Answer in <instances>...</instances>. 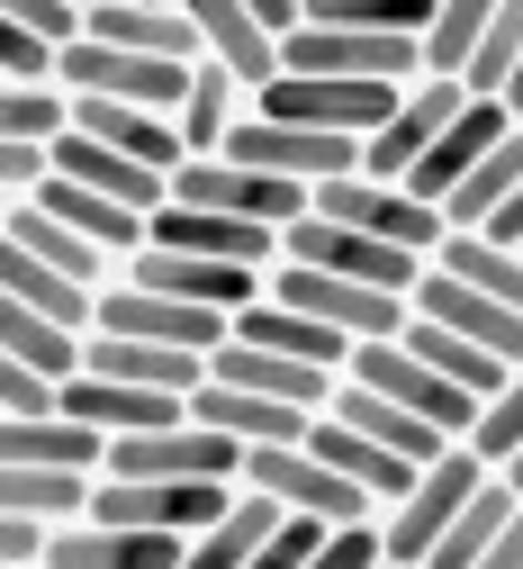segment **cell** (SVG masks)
<instances>
[{
	"label": "cell",
	"instance_id": "obj_1",
	"mask_svg": "<svg viewBox=\"0 0 523 569\" xmlns=\"http://www.w3.org/2000/svg\"><path fill=\"white\" fill-rule=\"evenodd\" d=\"M415 82H343V73H280V82H262L253 91V109L262 118H289V127H325V136H380L389 118H398V100H406Z\"/></svg>",
	"mask_w": 523,
	"mask_h": 569
},
{
	"label": "cell",
	"instance_id": "obj_2",
	"mask_svg": "<svg viewBox=\"0 0 523 569\" xmlns=\"http://www.w3.org/2000/svg\"><path fill=\"white\" fill-rule=\"evenodd\" d=\"M487 479H496V470H487L470 443H452V452H442V461H433V470H424V479L398 497V507L380 516V533H389V560H398V569H424V560H433V542L461 525V507H470V497H479Z\"/></svg>",
	"mask_w": 523,
	"mask_h": 569
},
{
	"label": "cell",
	"instance_id": "obj_3",
	"mask_svg": "<svg viewBox=\"0 0 523 569\" xmlns=\"http://www.w3.org/2000/svg\"><path fill=\"white\" fill-rule=\"evenodd\" d=\"M316 218H343V227L380 236V244H398V253H424V262L452 244V218H442L424 190H406V181H370V172L325 181V190H316Z\"/></svg>",
	"mask_w": 523,
	"mask_h": 569
},
{
	"label": "cell",
	"instance_id": "obj_4",
	"mask_svg": "<svg viewBox=\"0 0 523 569\" xmlns=\"http://www.w3.org/2000/svg\"><path fill=\"white\" fill-rule=\"evenodd\" d=\"M199 63H163V54H135V46H109V37H82L63 46V91L72 100H127V109H172L190 100Z\"/></svg>",
	"mask_w": 523,
	"mask_h": 569
},
{
	"label": "cell",
	"instance_id": "obj_5",
	"mask_svg": "<svg viewBox=\"0 0 523 569\" xmlns=\"http://www.w3.org/2000/svg\"><path fill=\"white\" fill-rule=\"evenodd\" d=\"M244 488H262L271 507L316 516V525H380V497L352 488V479H343L334 461H316L308 443H262V452L244 461Z\"/></svg>",
	"mask_w": 523,
	"mask_h": 569
},
{
	"label": "cell",
	"instance_id": "obj_6",
	"mask_svg": "<svg viewBox=\"0 0 523 569\" xmlns=\"http://www.w3.org/2000/svg\"><path fill=\"white\" fill-rule=\"evenodd\" d=\"M271 299L298 308V317H316V326H334V335H352V343H389V335H406V317H415L398 290H361V280L316 271V262H280V271H271Z\"/></svg>",
	"mask_w": 523,
	"mask_h": 569
},
{
	"label": "cell",
	"instance_id": "obj_7",
	"mask_svg": "<svg viewBox=\"0 0 523 569\" xmlns=\"http://www.w3.org/2000/svg\"><path fill=\"white\" fill-rule=\"evenodd\" d=\"M172 199H190V208H217V218H253V227H298L316 208V190L308 181H280V172H253V163H227V154H190L181 172H172Z\"/></svg>",
	"mask_w": 523,
	"mask_h": 569
},
{
	"label": "cell",
	"instance_id": "obj_8",
	"mask_svg": "<svg viewBox=\"0 0 523 569\" xmlns=\"http://www.w3.org/2000/svg\"><path fill=\"white\" fill-rule=\"evenodd\" d=\"M343 380H361V389H380V398H398V407L433 416L442 435H461V443H470V425H479V398H470L461 380H442V371L424 362V352H415L406 335H389V343H352Z\"/></svg>",
	"mask_w": 523,
	"mask_h": 569
},
{
	"label": "cell",
	"instance_id": "obj_9",
	"mask_svg": "<svg viewBox=\"0 0 523 569\" xmlns=\"http://www.w3.org/2000/svg\"><path fill=\"white\" fill-rule=\"evenodd\" d=\"M280 73H343V82H433L424 37H380V28H298Z\"/></svg>",
	"mask_w": 523,
	"mask_h": 569
},
{
	"label": "cell",
	"instance_id": "obj_10",
	"mask_svg": "<svg viewBox=\"0 0 523 569\" xmlns=\"http://www.w3.org/2000/svg\"><path fill=\"white\" fill-rule=\"evenodd\" d=\"M280 262H316V271H343V280H361V290H398V299H415V280L433 271L424 253H398V244H380V236H361V227H343V218H298L289 227V253Z\"/></svg>",
	"mask_w": 523,
	"mask_h": 569
},
{
	"label": "cell",
	"instance_id": "obj_11",
	"mask_svg": "<svg viewBox=\"0 0 523 569\" xmlns=\"http://www.w3.org/2000/svg\"><path fill=\"white\" fill-rule=\"evenodd\" d=\"M244 443L235 435H217V425L181 416L163 425V435H109V470L118 479H244Z\"/></svg>",
	"mask_w": 523,
	"mask_h": 569
},
{
	"label": "cell",
	"instance_id": "obj_12",
	"mask_svg": "<svg viewBox=\"0 0 523 569\" xmlns=\"http://www.w3.org/2000/svg\"><path fill=\"white\" fill-rule=\"evenodd\" d=\"M461 109H470V82H452V73L415 82V91L398 100V118L361 146V172H370V181H415V163L442 146V127H452Z\"/></svg>",
	"mask_w": 523,
	"mask_h": 569
},
{
	"label": "cell",
	"instance_id": "obj_13",
	"mask_svg": "<svg viewBox=\"0 0 523 569\" xmlns=\"http://www.w3.org/2000/svg\"><path fill=\"white\" fill-rule=\"evenodd\" d=\"M100 326L109 335H144V343H181V352H217L235 335L227 308H199V299H172V290H135V280L100 290Z\"/></svg>",
	"mask_w": 523,
	"mask_h": 569
},
{
	"label": "cell",
	"instance_id": "obj_14",
	"mask_svg": "<svg viewBox=\"0 0 523 569\" xmlns=\"http://www.w3.org/2000/svg\"><path fill=\"white\" fill-rule=\"evenodd\" d=\"M127 280H135V290L199 299V308H227V317H244L253 299H271V271H253V262H208V253H172V244H144V253L127 262Z\"/></svg>",
	"mask_w": 523,
	"mask_h": 569
},
{
	"label": "cell",
	"instance_id": "obj_15",
	"mask_svg": "<svg viewBox=\"0 0 523 569\" xmlns=\"http://www.w3.org/2000/svg\"><path fill=\"white\" fill-rule=\"evenodd\" d=\"M144 244L208 253V262H253V271H280V253H289V236H280V227L217 218V208H190V199H163V208H154V236H144Z\"/></svg>",
	"mask_w": 523,
	"mask_h": 569
},
{
	"label": "cell",
	"instance_id": "obj_16",
	"mask_svg": "<svg viewBox=\"0 0 523 569\" xmlns=\"http://www.w3.org/2000/svg\"><path fill=\"white\" fill-rule=\"evenodd\" d=\"M415 317H433V326H452V335H470V343H487V352H505V362L523 371V308H505V299H487V290H470L461 271H424L415 280V299H406Z\"/></svg>",
	"mask_w": 523,
	"mask_h": 569
},
{
	"label": "cell",
	"instance_id": "obj_17",
	"mask_svg": "<svg viewBox=\"0 0 523 569\" xmlns=\"http://www.w3.org/2000/svg\"><path fill=\"white\" fill-rule=\"evenodd\" d=\"M208 380H227V389H253V398H289V407H334V389H343V371H316V362H289V352H271V343H244V335H227L208 352Z\"/></svg>",
	"mask_w": 523,
	"mask_h": 569
},
{
	"label": "cell",
	"instance_id": "obj_18",
	"mask_svg": "<svg viewBox=\"0 0 523 569\" xmlns=\"http://www.w3.org/2000/svg\"><path fill=\"white\" fill-rule=\"evenodd\" d=\"M10 253H37L46 271L82 280V290H118V280H127V262H118V253H100L82 227H63L46 199H10Z\"/></svg>",
	"mask_w": 523,
	"mask_h": 569
},
{
	"label": "cell",
	"instance_id": "obj_19",
	"mask_svg": "<svg viewBox=\"0 0 523 569\" xmlns=\"http://www.w3.org/2000/svg\"><path fill=\"white\" fill-rule=\"evenodd\" d=\"M505 136H514V109H505V100H479V91H470V109H461L452 127H442V146H433V154L415 163V181H406V190H424V199L442 208V199H452V190H461V181H470V172H479V163H487V154L505 146Z\"/></svg>",
	"mask_w": 523,
	"mask_h": 569
},
{
	"label": "cell",
	"instance_id": "obj_20",
	"mask_svg": "<svg viewBox=\"0 0 523 569\" xmlns=\"http://www.w3.org/2000/svg\"><path fill=\"white\" fill-rule=\"evenodd\" d=\"M181 10L199 19V46H208V63H227V73L244 82V91H262V82H280V54H289V37H271L244 0H181Z\"/></svg>",
	"mask_w": 523,
	"mask_h": 569
},
{
	"label": "cell",
	"instance_id": "obj_21",
	"mask_svg": "<svg viewBox=\"0 0 523 569\" xmlns=\"http://www.w3.org/2000/svg\"><path fill=\"white\" fill-rule=\"evenodd\" d=\"M82 371L100 380H135V389H163V398H199L208 389V352H181V343H144V335H91Z\"/></svg>",
	"mask_w": 523,
	"mask_h": 569
},
{
	"label": "cell",
	"instance_id": "obj_22",
	"mask_svg": "<svg viewBox=\"0 0 523 569\" xmlns=\"http://www.w3.org/2000/svg\"><path fill=\"white\" fill-rule=\"evenodd\" d=\"M72 127L82 136H100V146H118V154H135V163H154L163 181L190 163V136H181V118L172 109H127V100H72Z\"/></svg>",
	"mask_w": 523,
	"mask_h": 569
},
{
	"label": "cell",
	"instance_id": "obj_23",
	"mask_svg": "<svg viewBox=\"0 0 523 569\" xmlns=\"http://www.w3.org/2000/svg\"><path fill=\"white\" fill-rule=\"evenodd\" d=\"M190 416H199V425H217V435H235L244 452H262V443H308V435H316V407L253 398V389H227V380H208V389L190 398Z\"/></svg>",
	"mask_w": 523,
	"mask_h": 569
},
{
	"label": "cell",
	"instance_id": "obj_24",
	"mask_svg": "<svg viewBox=\"0 0 523 569\" xmlns=\"http://www.w3.org/2000/svg\"><path fill=\"white\" fill-rule=\"evenodd\" d=\"M308 452H316V461H334V470H343L352 488H370V497H380V516H389L398 497H406V488L424 479V470H415L406 452H389L380 435H361V425H343V416H316V435H308Z\"/></svg>",
	"mask_w": 523,
	"mask_h": 569
},
{
	"label": "cell",
	"instance_id": "obj_25",
	"mask_svg": "<svg viewBox=\"0 0 523 569\" xmlns=\"http://www.w3.org/2000/svg\"><path fill=\"white\" fill-rule=\"evenodd\" d=\"M325 416H343V425H361V435H380V443H389V452H406L415 470H433L442 452L461 443V435H442L433 416H415V407H398V398H380V389H361V380H343Z\"/></svg>",
	"mask_w": 523,
	"mask_h": 569
},
{
	"label": "cell",
	"instance_id": "obj_26",
	"mask_svg": "<svg viewBox=\"0 0 523 569\" xmlns=\"http://www.w3.org/2000/svg\"><path fill=\"white\" fill-rule=\"evenodd\" d=\"M54 172H63V181H91V190H109V199H127V208H144V218L172 199V181H163L154 163H135V154L100 146V136H82V127L54 146Z\"/></svg>",
	"mask_w": 523,
	"mask_h": 569
},
{
	"label": "cell",
	"instance_id": "obj_27",
	"mask_svg": "<svg viewBox=\"0 0 523 569\" xmlns=\"http://www.w3.org/2000/svg\"><path fill=\"white\" fill-rule=\"evenodd\" d=\"M37 199L54 208L63 227H82L100 253H118V262H135V253H144V236H154V218H144V208H127V199H109V190H91V181H63V172H54Z\"/></svg>",
	"mask_w": 523,
	"mask_h": 569
},
{
	"label": "cell",
	"instance_id": "obj_28",
	"mask_svg": "<svg viewBox=\"0 0 523 569\" xmlns=\"http://www.w3.org/2000/svg\"><path fill=\"white\" fill-rule=\"evenodd\" d=\"M91 37L135 46V54H163V63H208L199 19H190V10H154V0H100V10H91Z\"/></svg>",
	"mask_w": 523,
	"mask_h": 569
},
{
	"label": "cell",
	"instance_id": "obj_29",
	"mask_svg": "<svg viewBox=\"0 0 523 569\" xmlns=\"http://www.w3.org/2000/svg\"><path fill=\"white\" fill-rule=\"evenodd\" d=\"M0 461H19V470H109V435L82 425V416L0 425Z\"/></svg>",
	"mask_w": 523,
	"mask_h": 569
},
{
	"label": "cell",
	"instance_id": "obj_30",
	"mask_svg": "<svg viewBox=\"0 0 523 569\" xmlns=\"http://www.w3.org/2000/svg\"><path fill=\"white\" fill-rule=\"evenodd\" d=\"M0 352L28 362V371H46V380H82L91 335H82V326H54V317H37V308H19V299H0Z\"/></svg>",
	"mask_w": 523,
	"mask_h": 569
},
{
	"label": "cell",
	"instance_id": "obj_31",
	"mask_svg": "<svg viewBox=\"0 0 523 569\" xmlns=\"http://www.w3.org/2000/svg\"><path fill=\"white\" fill-rule=\"evenodd\" d=\"M235 335L289 352V362H316V371H343V362H352V335H334V326H316V317H298V308H280V299H253V308L235 317Z\"/></svg>",
	"mask_w": 523,
	"mask_h": 569
},
{
	"label": "cell",
	"instance_id": "obj_32",
	"mask_svg": "<svg viewBox=\"0 0 523 569\" xmlns=\"http://www.w3.org/2000/svg\"><path fill=\"white\" fill-rule=\"evenodd\" d=\"M0 299H19V308H37V317H54V326L100 335V290H82V280L46 271L37 253H0Z\"/></svg>",
	"mask_w": 523,
	"mask_h": 569
},
{
	"label": "cell",
	"instance_id": "obj_33",
	"mask_svg": "<svg viewBox=\"0 0 523 569\" xmlns=\"http://www.w3.org/2000/svg\"><path fill=\"white\" fill-rule=\"evenodd\" d=\"M280 516H289V507H271L262 488H244L208 533H190V560H181V569H253V551L280 533Z\"/></svg>",
	"mask_w": 523,
	"mask_h": 569
},
{
	"label": "cell",
	"instance_id": "obj_34",
	"mask_svg": "<svg viewBox=\"0 0 523 569\" xmlns=\"http://www.w3.org/2000/svg\"><path fill=\"white\" fill-rule=\"evenodd\" d=\"M91 488H100V470H19V461H0V507L10 516H46L54 533L91 516Z\"/></svg>",
	"mask_w": 523,
	"mask_h": 569
},
{
	"label": "cell",
	"instance_id": "obj_35",
	"mask_svg": "<svg viewBox=\"0 0 523 569\" xmlns=\"http://www.w3.org/2000/svg\"><path fill=\"white\" fill-rule=\"evenodd\" d=\"M406 343L424 352V362L442 371V380H461L479 407L514 380V362H505V352H487V343H470V335H452V326H433V317H406Z\"/></svg>",
	"mask_w": 523,
	"mask_h": 569
},
{
	"label": "cell",
	"instance_id": "obj_36",
	"mask_svg": "<svg viewBox=\"0 0 523 569\" xmlns=\"http://www.w3.org/2000/svg\"><path fill=\"white\" fill-rule=\"evenodd\" d=\"M514 516H523V488H514V479L496 470V479H487V488L470 497V507H461V525L433 542V560H424V569H479V560H487V542H496V533H505Z\"/></svg>",
	"mask_w": 523,
	"mask_h": 569
},
{
	"label": "cell",
	"instance_id": "obj_37",
	"mask_svg": "<svg viewBox=\"0 0 523 569\" xmlns=\"http://www.w3.org/2000/svg\"><path fill=\"white\" fill-rule=\"evenodd\" d=\"M514 190H523V127L505 136V146H496V154H487L452 199H442V218H452V236H479V227H496V218H505V199H514Z\"/></svg>",
	"mask_w": 523,
	"mask_h": 569
},
{
	"label": "cell",
	"instance_id": "obj_38",
	"mask_svg": "<svg viewBox=\"0 0 523 569\" xmlns=\"http://www.w3.org/2000/svg\"><path fill=\"white\" fill-rule=\"evenodd\" d=\"M253 109V91L227 73V63H199V82H190V100H181V136H190V154H217L235 136V118Z\"/></svg>",
	"mask_w": 523,
	"mask_h": 569
},
{
	"label": "cell",
	"instance_id": "obj_39",
	"mask_svg": "<svg viewBox=\"0 0 523 569\" xmlns=\"http://www.w3.org/2000/svg\"><path fill=\"white\" fill-rule=\"evenodd\" d=\"M72 91L63 82H0V146H63Z\"/></svg>",
	"mask_w": 523,
	"mask_h": 569
},
{
	"label": "cell",
	"instance_id": "obj_40",
	"mask_svg": "<svg viewBox=\"0 0 523 569\" xmlns=\"http://www.w3.org/2000/svg\"><path fill=\"white\" fill-rule=\"evenodd\" d=\"M433 262H442V271H461L470 290H487V299L523 308V244H496V236H452Z\"/></svg>",
	"mask_w": 523,
	"mask_h": 569
},
{
	"label": "cell",
	"instance_id": "obj_41",
	"mask_svg": "<svg viewBox=\"0 0 523 569\" xmlns=\"http://www.w3.org/2000/svg\"><path fill=\"white\" fill-rule=\"evenodd\" d=\"M496 10H505V0H442V10H433V37H424V63L461 82L470 54H479V37L496 28Z\"/></svg>",
	"mask_w": 523,
	"mask_h": 569
},
{
	"label": "cell",
	"instance_id": "obj_42",
	"mask_svg": "<svg viewBox=\"0 0 523 569\" xmlns=\"http://www.w3.org/2000/svg\"><path fill=\"white\" fill-rule=\"evenodd\" d=\"M442 0H308L316 28H380V37H433Z\"/></svg>",
	"mask_w": 523,
	"mask_h": 569
},
{
	"label": "cell",
	"instance_id": "obj_43",
	"mask_svg": "<svg viewBox=\"0 0 523 569\" xmlns=\"http://www.w3.org/2000/svg\"><path fill=\"white\" fill-rule=\"evenodd\" d=\"M514 63H523V0H505V10H496V28L479 37V54H470V91L479 100H505V82H514Z\"/></svg>",
	"mask_w": 523,
	"mask_h": 569
},
{
	"label": "cell",
	"instance_id": "obj_44",
	"mask_svg": "<svg viewBox=\"0 0 523 569\" xmlns=\"http://www.w3.org/2000/svg\"><path fill=\"white\" fill-rule=\"evenodd\" d=\"M470 452H479L487 470H505V461L523 452V371H514V380H505V389L479 407V425H470Z\"/></svg>",
	"mask_w": 523,
	"mask_h": 569
},
{
	"label": "cell",
	"instance_id": "obj_45",
	"mask_svg": "<svg viewBox=\"0 0 523 569\" xmlns=\"http://www.w3.org/2000/svg\"><path fill=\"white\" fill-rule=\"evenodd\" d=\"M37 416H63V380H46V371L0 352V425H37Z\"/></svg>",
	"mask_w": 523,
	"mask_h": 569
},
{
	"label": "cell",
	"instance_id": "obj_46",
	"mask_svg": "<svg viewBox=\"0 0 523 569\" xmlns=\"http://www.w3.org/2000/svg\"><path fill=\"white\" fill-rule=\"evenodd\" d=\"M0 19L28 28V37H46V46H82V37H91V10H82V0H0Z\"/></svg>",
	"mask_w": 523,
	"mask_h": 569
},
{
	"label": "cell",
	"instance_id": "obj_47",
	"mask_svg": "<svg viewBox=\"0 0 523 569\" xmlns=\"http://www.w3.org/2000/svg\"><path fill=\"white\" fill-rule=\"evenodd\" d=\"M325 533H334V525H316V516H280V533L253 551V569H308V560L325 551Z\"/></svg>",
	"mask_w": 523,
	"mask_h": 569
},
{
	"label": "cell",
	"instance_id": "obj_48",
	"mask_svg": "<svg viewBox=\"0 0 523 569\" xmlns=\"http://www.w3.org/2000/svg\"><path fill=\"white\" fill-rule=\"evenodd\" d=\"M46 560H54V525L0 507V569H46Z\"/></svg>",
	"mask_w": 523,
	"mask_h": 569
},
{
	"label": "cell",
	"instance_id": "obj_49",
	"mask_svg": "<svg viewBox=\"0 0 523 569\" xmlns=\"http://www.w3.org/2000/svg\"><path fill=\"white\" fill-rule=\"evenodd\" d=\"M380 560H389V533H380V525H334L308 569H380Z\"/></svg>",
	"mask_w": 523,
	"mask_h": 569
},
{
	"label": "cell",
	"instance_id": "obj_50",
	"mask_svg": "<svg viewBox=\"0 0 523 569\" xmlns=\"http://www.w3.org/2000/svg\"><path fill=\"white\" fill-rule=\"evenodd\" d=\"M0 82H63V46L10 28V46H0Z\"/></svg>",
	"mask_w": 523,
	"mask_h": 569
},
{
	"label": "cell",
	"instance_id": "obj_51",
	"mask_svg": "<svg viewBox=\"0 0 523 569\" xmlns=\"http://www.w3.org/2000/svg\"><path fill=\"white\" fill-rule=\"evenodd\" d=\"M54 181V146H0V190L10 199H37Z\"/></svg>",
	"mask_w": 523,
	"mask_h": 569
},
{
	"label": "cell",
	"instance_id": "obj_52",
	"mask_svg": "<svg viewBox=\"0 0 523 569\" xmlns=\"http://www.w3.org/2000/svg\"><path fill=\"white\" fill-rule=\"evenodd\" d=\"M244 10H253L271 37H298V28H308V0H244Z\"/></svg>",
	"mask_w": 523,
	"mask_h": 569
},
{
	"label": "cell",
	"instance_id": "obj_53",
	"mask_svg": "<svg viewBox=\"0 0 523 569\" xmlns=\"http://www.w3.org/2000/svg\"><path fill=\"white\" fill-rule=\"evenodd\" d=\"M479 569H523V516H514V525L487 542V560H479Z\"/></svg>",
	"mask_w": 523,
	"mask_h": 569
},
{
	"label": "cell",
	"instance_id": "obj_54",
	"mask_svg": "<svg viewBox=\"0 0 523 569\" xmlns=\"http://www.w3.org/2000/svg\"><path fill=\"white\" fill-rule=\"evenodd\" d=\"M505 109H514V127H523V63H514V82H505Z\"/></svg>",
	"mask_w": 523,
	"mask_h": 569
},
{
	"label": "cell",
	"instance_id": "obj_55",
	"mask_svg": "<svg viewBox=\"0 0 523 569\" xmlns=\"http://www.w3.org/2000/svg\"><path fill=\"white\" fill-rule=\"evenodd\" d=\"M505 479H514V488H523V452H514V461H505Z\"/></svg>",
	"mask_w": 523,
	"mask_h": 569
},
{
	"label": "cell",
	"instance_id": "obj_56",
	"mask_svg": "<svg viewBox=\"0 0 523 569\" xmlns=\"http://www.w3.org/2000/svg\"><path fill=\"white\" fill-rule=\"evenodd\" d=\"M82 10H100V0H82Z\"/></svg>",
	"mask_w": 523,
	"mask_h": 569
},
{
	"label": "cell",
	"instance_id": "obj_57",
	"mask_svg": "<svg viewBox=\"0 0 523 569\" xmlns=\"http://www.w3.org/2000/svg\"><path fill=\"white\" fill-rule=\"evenodd\" d=\"M380 569H398V560H380Z\"/></svg>",
	"mask_w": 523,
	"mask_h": 569
}]
</instances>
